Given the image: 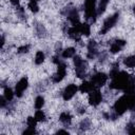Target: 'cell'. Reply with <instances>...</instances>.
<instances>
[{
  "instance_id": "obj_1",
  "label": "cell",
  "mask_w": 135,
  "mask_h": 135,
  "mask_svg": "<svg viewBox=\"0 0 135 135\" xmlns=\"http://www.w3.org/2000/svg\"><path fill=\"white\" fill-rule=\"evenodd\" d=\"M130 78H131V76L128 73H126L123 71L118 72L115 76H113L111 78L112 81L110 83V88L111 89H115V90H122L123 91L126 89L127 84L129 83Z\"/></svg>"
},
{
  "instance_id": "obj_2",
  "label": "cell",
  "mask_w": 135,
  "mask_h": 135,
  "mask_svg": "<svg viewBox=\"0 0 135 135\" xmlns=\"http://www.w3.org/2000/svg\"><path fill=\"white\" fill-rule=\"evenodd\" d=\"M84 17L91 22H95L97 17L96 0H85L84 1Z\"/></svg>"
},
{
  "instance_id": "obj_3",
  "label": "cell",
  "mask_w": 135,
  "mask_h": 135,
  "mask_svg": "<svg viewBox=\"0 0 135 135\" xmlns=\"http://www.w3.org/2000/svg\"><path fill=\"white\" fill-rule=\"evenodd\" d=\"M74 64H75V71H76V76L79 78H83L85 76V71H86V62L79 56H74Z\"/></svg>"
},
{
  "instance_id": "obj_4",
  "label": "cell",
  "mask_w": 135,
  "mask_h": 135,
  "mask_svg": "<svg viewBox=\"0 0 135 135\" xmlns=\"http://www.w3.org/2000/svg\"><path fill=\"white\" fill-rule=\"evenodd\" d=\"M127 110H129V103H128V98H127V94L121 96L114 104V113L117 116L122 115Z\"/></svg>"
},
{
  "instance_id": "obj_5",
  "label": "cell",
  "mask_w": 135,
  "mask_h": 135,
  "mask_svg": "<svg viewBox=\"0 0 135 135\" xmlns=\"http://www.w3.org/2000/svg\"><path fill=\"white\" fill-rule=\"evenodd\" d=\"M118 17H119V14H118V13H116V14H114V15L108 17V18L104 20V22H103V24H102V26H101L100 34H101V35L107 34V33L116 24V22H117V20H118Z\"/></svg>"
},
{
  "instance_id": "obj_6",
  "label": "cell",
  "mask_w": 135,
  "mask_h": 135,
  "mask_svg": "<svg viewBox=\"0 0 135 135\" xmlns=\"http://www.w3.org/2000/svg\"><path fill=\"white\" fill-rule=\"evenodd\" d=\"M65 75H66V65H65L64 62L59 61L57 63V72L53 76V81L55 83H58V82L62 81V79L64 78Z\"/></svg>"
},
{
  "instance_id": "obj_7",
  "label": "cell",
  "mask_w": 135,
  "mask_h": 135,
  "mask_svg": "<svg viewBox=\"0 0 135 135\" xmlns=\"http://www.w3.org/2000/svg\"><path fill=\"white\" fill-rule=\"evenodd\" d=\"M107 81H108V76H107L104 73H101V72L94 74V75L92 76V78H91V82L93 83V85H94L96 89L103 86Z\"/></svg>"
},
{
  "instance_id": "obj_8",
  "label": "cell",
  "mask_w": 135,
  "mask_h": 135,
  "mask_svg": "<svg viewBox=\"0 0 135 135\" xmlns=\"http://www.w3.org/2000/svg\"><path fill=\"white\" fill-rule=\"evenodd\" d=\"M102 101V95L98 89H94L89 93V102L93 107H97Z\"/></svg>"
},
{
  "instance_id": "obj_9",
  "label": "cell",
  "mask_w": 135,
  "mask_h": 135,
  "mask_svg": "<svg viewBox=\"0 0 135 135\" xmlns=\"http://www.w3.org/2000/svg\"><path fill=\"white\" fill-rule=\"evenodd\" d=\"M78 91V88L76 84L74 83H71V84H68L64 90H63V93H62V97L64 100H70L71 98L74 97V95L77 93Z\"/></svg>"
},
{
  "instance_id": "obj_10",
  "label": "cell",
  "mask_w": 135,
  "mask_h": 135,
  "mask_svg": "<svg viewBox=\"0 0 135 135\" xmlns=\"http://www.w3.org/2000/svg\"><path fill=\"white\" fill-rule=\"evenodd\" d=\"M27 85H28V80H27L26 77L21 78L17 82L16 88H15V94L17 95V97H21L23 95V92L27 89Z\"/></svg>"
},
{
  "instance_id": "obj_11",
  "label": "cell",
  "mask_w": 135,
  "mask_h": 135,
  "mask_svg": "<svg viewBox=\"0 0 135 135\" xmlns=\"http://www.w3.org/2000/svg\"><path fill=\"white\" fill-rule=\"evenodd\" d=\"M66 17L69 19V21L71 22V24L73 26H76L78 25L80 22H79V15H78V12L76 8L72 7V8H66Z\"/></svg>"
},
{
  "instance_id": "obj_12",
  "label": "cell",
  "mask_w": 135,
  "mask_h": 135,
  "mask_svg": "<svg viewBox=\"0 0 135 135\" xmlns=\"http://www.w3.org/2000/svg\"><path fill=\"white\" fill-rule=\"evenodd\" d=\"M98 55V49H97V43L94 40H91L88 44V58L89 59H94Z\"/></svg>"
},
{
  "instance_id": "obj_13",
  "label": "cell",
  "mask_w": 135,
  "mask_h": 135,
  "mask_svg": "<svg viewBox=\"0 0 135 135\" xmlns=\"http://www.w3.org/2000/svg\"><path fill=\"white\" fill-rule=\"evenodd\" d=\"M124 45H126V41H124V40H121V39H116L114 42H112V43H111V46H110V52H111L112 54H116V53L120 52Z\"/></svg>"
},
{
  "instance_id": "obj_14",
  "label": "cell",
  "mask_w": 135,
  "mask_h": 135,
  "mask_svg": "<svg viewBox=\"0 0 135 135\" xmlns=\"http://www.w3.org/2000/svg\"><path fill=\"white\" fill-rule=\"evenodd\" d=\"M68 35H69V37H70V38H72L73 40H76V41L80 40L81 33H80V31H79L78 25L70 27V28L68 30Z\"/></svg>"
},
{
  "instance_id": "obj_15",
  "label": "cell",
  "mask_w": 135,
  "mask_h": 135,
  "mask_svg": "<svg viewBox=\"0 0 135 135\" xmlns=\"http://www.w3.org/2000/svg\"><path fill=\"white\" fill-rule=\"evenodd\" d=\"M94 89H96V88L93 85V83H92L91 81H84V82H82V83L80 84V86H79V90H80L81 93H90V92L93 91Z\"/></svg>"
},
{
  "instance_id": "obj_16",
  "label": "cell",
  "mask_w": 135,
  "mask_h": 135,
  "mask_svg": "<svg viewBox=\"0 0 135 135\" xmlns=\"http://www.w3.org/2000/svg\"><path fill=\"white\" fill-rule=\"evenodd\" d=\"M59 120L63 126H70L72 121V116L69 112H63L59 116Z\"/></svg>"
},
{
  "instance_id": "obj_17",
  "label": "cell",
  "mask_w": 135,
  "mask_h": 135,
  "mask_svg": "<svg viewBox=\"0 0 135 135\" xmlns=\"http://www.w3.org/2000/svg\"><path fill=\"white\" fill-rule=\"evenodd\" d=\"M78 27H79V31L81 33V35H84V36H90L91 34V27L88 23H79L78 24Z\"/></svg>"
},
{
  "instance_id": "obj_18",
  "label": "cell",
  "mask_w": 135,
  "mask_h": 135,
  "mask_svg": "<svg viewBox=\"0 0 135 135\" xmlns=\"http://www.w3.org/2000/svg\"><path fill=\"white\" fill-rule=\"evenodd\" d=\"M123 64H124L127 68H130V69L135 68V55H131V56L124 58Z\"/></svg>"
},
{
  "instance_id": "obj_19",
  "label": "cell",
  "mask_w": 135,
  "mask_h": 135,
  "mask_svg": "<svg viewBox=\"0 0 135 135\" xmlns=\"http://www.w3.org/2000/svg\"><path fill=\"white\" fill-rule=\"evenodd\" d=\"M75 53H76V51H75L74 47H66V49H64L62 51L61 55H62L63 58H71V57L75 56Z\"/></svg>"
},
{
  "instance_id": "obj_20",
  "label": "cell",
  "mask_w": 135,
  "mask_h": 135,
  "mask_svg": "<svg viewBox=\"0 0 135 135\" xmlns=\"http://www.w3.org/2000/svg\"><path fill=\"white\" fill-rule=\"evenodd\" d=\"M44 58H45L44 53H43L42 51H38V52L36 53V56H35V63L38 64V65L41 64V63H43Z\"/></svg>"
},
{
  "instance_id": "obj_21",
  "label": "cell",
  "mask_w": 135,
  "mask_h": 135,
  "mask_svg": "<svg viewBox=\"0 0 135 135\" xmlns=\"http://www.w3.org/2000/svg\"><path fill=\"white\" fill-rule=\"evenodd\" d=\"M4 97H5V99L7 101H12L13 100V98H14V92H13V90L11 88H8V86H5L4 88Z\"/></svg>"
},
{
  "instance_id": "obj_22",
  "label": "cell",
  "mask_w": 135,
  "mask_h": 135,
  "mask_svg": "<svg viewBox=\"0 0 135 135\" xmlns=\"http://www.w3.org/2000/svg\"><path fill=\"white\" fill-rule=\"evenodd\" d=\"M44 104V98L42 96H37L35 99V108L37 110H40Z\"/></svg>"
},
{
  "instance_id": "obj_23",
  "label": "cell",
  "mask_w": 135,
  "mask_h": 135,
  "mask_svg": "<svg viewBox=\"0 0 135 135\" xmlns=\"http://www.w3.org/2000/svg\"><path fill=\"white\" fill-rule=\"evenodd\" d=\"M27 6H28V8L31 9V12H33V13H37V12L39 11V6H38V4H37V1L31 0V1L28 2Z\"/></svg>"
},
{
  "instance_id": "obj_24",
  "label": "cell",
  "mask_w": 135,
  "mask_h": 135,
  "mask_svg": "<svg viewBox=\"0 0 135 135\" xmlns=\"http://www.w3.org/2000/svg\"><path fill=\"white\" fill-rule=\"evenodd\" d=\"M34 117L36 118L37 121H44V120H45V114H44L41 110H37Z\"/></svg>"
},
{
  "instance_id": "obj_25",
  "label": "cell",
  "mask_w": 135,
  "mask_h": 135,
  "mask_svg": "<svg viewBox=\"0 0 135 135\" xmlns=\"http://www.w3.org/2000/svg\"><path fill=\"white\" fill-rule=\"evenodd\" d=\"M90 124H91V122H90L89 119H83V120L80 122V126H79L80 131H86V130L90 128Z\"/></svg>"
},
{
  "instance_id": "obj_26",
  "label": "cell",
  "mask_w": 135,
  "mask_h": 135,
  "mask_svg": "<svg viewBox=\"0 0 135 135\" xmlns=\"http://www.w3.org/2000/svg\"><path fill=\"white\" fill-rule=\"evenodd\" d=\"M36 123H37V120L35 117H27L26 119V124L28 128H35L36 127Z\"/></svg>"
},
{
  "instance_id": "obj_27",
  "label": "cell",
  "mask_w": 135,
  "mask_h": 135,
  "mask_svg": "<svg viewBox=\"0 0 135 135\" xmlns=\"http://www.w3.org/2000/svg\"><path fill=\"white\" fill-rule=\"evenodd\" d=\"M36 28H37V34H38L39 37H44V36H45V33H46V32H45V28H44L42 25L38 24Z\"/></svg>"
},
{
  "instance_id": "obj_28",
  "label": "cell",
  "mask_w": 135,
  "mask_h": 135,
  "mask_svg": "<svg viewBox=\"0 0 135 135\" xmlns=\"http://www.w3.org/2000/svg\"><path fill=\"white\" fill-rule=\"evenodd\" d=\"M28 50H30V45H28V44H26V45H22V46H20V47L18 49V53H20V54L27 53Z\"/></svg>"
},
{
  "instance_id": "obj_29",
  "label": "cell",
  "mask_w": 135,
  "mask_h": 135,
  "mask_svg": "<svg viewBox=\"0 0 135 135\" xmlns=\"http://www.w3.org/2000/svg\"><path fill=\"white\" fill-rule=\"evenodd\" d=\"M128 133L129 134H132V135H134L135 134V124L134 123H129L128 124Z\"/></svg>"
},
{
  "instance_id": "obj_30",
  "label": "cell",
  "mask_w": 135,
  "mask_h": 135,
  "mask_svg": "<svg viewBox=\"0 0 135 135\" xmlns=\"http://www.w3.org/2000/svg\"><path fill=\"white\" fill-rule=\"evenodd\" d=\"M35 133H36L35 128H28L27 127V129L23 131V134H35Z\"/></svg>"
},
{
  "instance_id": "obj_31",
  "label": "cell",
  "mask_w": 135,
  "mask_h": 135,
  "mask_svg": "<svg viewBox=\"0 0 135 135\" xmlns=\"http://www.w3.org/2000/svg\"><path fill=\"white\" fill-rule=\"evenodd\" d=\"M9 1H11V3L14 4V5H18V4H19V0H9Z\"/></svg>"
},
{
  "instance_id": "obj_32",
  "label": "cell",
  "mask_w": 135,
  "mask_h": 135,
  "mask_svg": "<svg viewBox=\"0 0 135 135\" xmlns=\"http://www.w3.org/2000/svg\"><path fill=\"white\" fill-rule=\"evenodd\" d=\"M60 133H64V134H69V132H68V131H65V130H59V131H57V134H60Z\"/></svg>"
},
{
  "instance_id": "obj_33",
  "label": "cell",
  "mask_w": 135,
  "mask_h": 135,
  "mask_svg": "<svg viewBox=\"0 0 135 135\" xmlns=\"http://www.w3.org/2000/svg\"><path fill=\"white\" fill-rule=\"evenodd\" d=\"M3 45H4V37L2 36L1 37V47H3Z\"/></svg>"
},
{
  "instance_id": "obj_34",
  "label": "cell",
  "mask_w": 135,
  "mask_h": 135,
  "mask_svg": "<svg viewBox=\"0 0 135 135\" xmlns=\"http://www.w3.org/2000/svg\"><path fill=\"white\" fill-rule=\"evenodd\" d=\"M133 11H134V14H135V6H134V8H133Z\"/></svg>"
},
{
  "instance_id": "obj_35",
  "label": "cell",
  "mask_w": 135,
  "mask_h": 135,
  "mask_svg": "<svg viewBox=\"0 0 135 135\" xmlns=\"http://www.w3.org/2000/svg\"><path fill=\"white\" fill-rule=\"evenodd\" d=\"M34 1H39V0H34Z\"/></svg>"
}]
</instances>
